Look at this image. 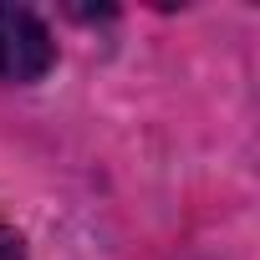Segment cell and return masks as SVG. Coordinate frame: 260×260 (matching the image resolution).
Returning <instances> with one entry per match:
<instances>
[{"mask_svg": "<svg viewBox=\"0 0 260 260\" xmlns=\"http://www.w3.org/2000/svg\"><path fill=\"white\" fill-rule=\"evenodd\" d=\"M56 61V41L26 6H0V82H36Z\"/></svg>", "mask_w": 260, "mask_h": 260, "instance_id": "1", "label": "cell"}, {"mask_svg": "<svg viewBox=\"0 0 260 260\" xmlns=\"http://www.w3.org/2000/svg\"><path fill=\"white\" fill-rule=\"evenodd\" d=\"M0 260H26V240L11 224H0Z\"/></svg>", "mask_w": 260, "mask_h": 260, "instance_id": "2", "label": "cell"}]
</instances>
